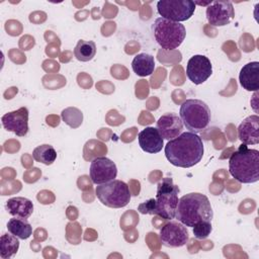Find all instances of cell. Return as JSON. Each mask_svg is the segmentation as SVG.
Listing matches in <instances>:
<instances>
[{
	"label": "cell",
	"instance_id": "1",
	"mask_svg": "<svg viewBox=\"0 0 259 259\" xmlns=\"http://www.w3.org/2000/svg\"><path fill=\"white\" fill-rule=\"evenodd\" d=\"M203 143L197 134L181 133L165 146L167 160L176 167L190 168L200 162L203 156Z\"/></svg>",
	"mask_w": 259,
	"mask_h": 259
},
{
	"label": "cell",
	"instance_id": "2",
	"mask_svg": "<svg viewBox=\"0 0 259 259\" xmlns=\"http://www.w3.org/2000/svg\"><path fill=\"white\" fill-rule=\"evenodd\" d=\"M175 218L184 226L192 228L200 221L211 222L213 211L208 198L204 194L191 192L179 198Z\"/></svg>",
	"mask_w": 259,
	"mask_h": 259
},
{
	"label": "cell",
	"instance_id": "3",
	"mask_svg": "<svg viewBox=\"0 0 259 259\" xmlns=\"http://www.w3.org/2000/svg\"><path fill=\"white\" fill-rule=\"evenodd\" d=\"M230 174L241 183H254L259 180V151L242 144L229 160Z\"/></svg>",
	"mask_w": 259,
	"mask_h": 259
},
{
	"label": "cell",
	"instance_id": "4",
	"mask_svg": "<svg viewBox=\"0 0 259 259\" xmlns=\"http://www.w3.org/2000/svg\"><path fill=\"white\" fill-rule=\"evenodd\" d=\"M180 118L185 127L193 134L204 131L211 118L208 105L200 99H187L180 106Z\"/></svg>",
	"mask_w": 259,
	"mask_h": 259
},
{
	"label": "cell",
	"instance_id": "5",
	"mask_svg": "<svg viewBox=\"0 0 259 259\" xmlns=\"http://www.w3.org/2000/svg\"><path fill=\"white\" fill-rule=\"evenodd\" d=\"M152 31L158 45L166 50L177 49L184 40L186 30L183 24L163 17H158L152 24Z\"/></svg>",
	"mask_w": 259,
	"mask_h": 259
},
{
	"label": "cell",
	"instance_id": "6",
	"mask_svg": "<svg viewBox=\"0 0 259 259\" xmlns=\"http://www.w3.org/2000/svg\"><path fill=\"white\" fill-rule=\"evenodd\" d=\"M179 187L173 184L172 178L165 177L159 182L156 193V206L154 214H157L165 220L175 218L176 207L178 204Z\"/></svg>",
	"mask_w": 259,
	"mask_h": 259
},
{
	"label": "cell",
	"instance_id": "7",
	"mask_svg": "<svg viewBox=\"0 0 259 259\" xmlns=\"http://www.w3.org/2000/svg\"><path fill=\"white\" fill-rule=\"evenodd\" d=\"M95 193L102 204L111 208L123 207L131 200L128 185L117 179L99 184L96 186Z\"/></svg>",
	"mask_w": 259,
	"mask_h": 259
},
{
	"label": "cell",
	"instance_id": "8",
	"mask_svg": "<svg viewBox=\"0 0 259 259\" xmlns=\"http://www.w3.org/2000/svg\"><path fill=\"white\" fill-rule=\"evenodd\" d=\"M157 10L161 17L181 22L189 19L195 10V3L191 0H160Z\"/></svg>",
	"mask_w": 259,
	"mask_h": 259
},
{
	"label": "cell",
	"instance_id": "9",
	"mask_svg": "<svg viewBox=\"0 0 259 259\" xmlns=\"http://www.w3.org/2000/svg\"><path fill=\"white\" fill-rule=\"evenodd\" d=\"M188 239L189 235L186 226L180 222L170 221L161 227L160 240L166 247L176 248L184 246Z\"/></svg>",
	"mask_w": 259,
	"mask_h": 259
},
{
	"label": "cell",
	"instance_id": "10",
	"mask_svg": "<svg viewBox=\"0 0 259 259\" xmlns=\"http://www.w3.org/2000/svg\"><path fill=\"white\" fill-rule=\"evenodd\" d=\"M235 16V10L231 1H211L206 7V18L212 26H224L229 24Z\"/></svg>",
	"mask_w": 259,
	"mask_h": 259
},
{
	"label": "cell",
	"instance_id": "11",
	"mask_svg": "<svg viewBox=\"0 0 259 259\" xmlns=\"http://www.w3.org/2000/svg\"><path fill=\"white\" fill-rule=\"evenodd\" d=\"M212 74V67L209 59L203 55H194L186 67V76L195 85L202 84Z\"/></svg>",
	"mask_w": 259,
	"mask_h": 259
},
{
	"label": "cell",
	"instance_id": "12",
	"mask_svg": "<svg viewBox=\"0 0 259 259\" xmlns=\"http://www.w3.org/2000/svg\"><path fill=\"white\" fill-rule=\"evenodd\" d=\"M117 168L113 161L106 157H97L90 165L91 181L97 185L109 182L116 178Z\"/></svg>",
	"mask_w": 259,
	"mask_h": 259
},
{
	"label": "cell",
	"instance_id": "13",
	"mask_svg": "<svg viewBox=\"0 0 259 259\" xmlns=\"http://www.w3.org/2000/svg\"><path fill=\"white\" fill-rule=\"evenodd\" d=\"M2 125L8 132L18 137H24L28 133V109L20 107L17 110L5 113L1 117Z\"/></svg>",
	"mask_w": 259,
	"mask_h": 259
},
{
	"label": "cell",
	"instance_id": "14",
	"mask_svg": "<svg viewBox=\"0 0 259 259\" xmlns=\"http://www.w3.org/2000/svg\"><path fill=\"white\" fill-rule=\"evenodd\" d=\"M157 130L163 139L170 141L182 133L183 122L176 113L167 112L158 119Z\"/></svg>",
	"mask_w": 259,
	"mask_h": 259
},
{
	"label": "cell",
	"instance_id": "15",
	"mask_svg": "<svg viewBox=\"0 0 259 259\" xmlns=\"http://www.w3.org/2000/svg\"><path fill=\"white\" fill-rule=\"evenodd\" d=\"M138 140L142 150L150 154L159 153L164 145L163 138L159 131L152 126H148L141 131L138 135Z\"/></svg>",
	"mask_w": 259,
	"mask_h": 259
},
{
	"label": "cell",
	"instance_id": "16",
	"mask_svg": "<svg viewBox=\"0 0 259 259\" xmlns=\"http://www.w3.org/2000/svg\"><path fill=\"white\" fill-rule=\"evenodd\" d=\"M238 138L245 145L259 143V116L257 114L246 117L238 127Z\"/></svg>",
	"mask_w": 259,
	"mask_h": 259
},
{
	"label": "cell",
	"instance_id": "17",
	"mask_svg": "<svg viewBox=\"0 0 259 259\" xmlns=\"http://www.w3.org/2000/svg\"><path fill=\"white\" fill-rule=\"evenodd\" d=\"M259 63L257 61L247 63L240 71L239 81L241 86L247 91H257L259 89Z\"/></svg>",
	"mask_w": 259,
	"mask_h": 259
},
{
	"label": "cell",
	"instance_id": "18",
	"mask_svg": "<svg viewBox=\"0 0 259 259\" xmlns=\"http://www.w3.org/2000/svg\"><path fill=\"white\" fill-rule=\"evenodd\" d=\"M6 209L13 217L27 219L33 211V203L26 197L16 196L7 200Z\"/></svg>",
	"mask_w": 259,
	"mask_h": 259
},
{
	"label": "cell",
	"instance_id": "19",
	"mask_svg": "<svg viewBox=\"0 0 259 259\" xmlns=\"http://www.w3.org/2000/svg\"><path fill=\"white\" fill-rule=\"evenodd\" d=\"M133 71L141 77H146L154 73L155 69V60L154 57L150 54H139L137 55L132 62Z\"/></svg>",
	"mask_w": 259,
	"mask_h": 259
},
{
	"label": "cell",
	"instance_id": "20",
	"mask_svg": "<svg viewBox=\"0 0 259 259\" xmlns=\"http://www.w3.org/2000/svg\"><path fill=\"white\" fill-rule=\"evenodd\" d=\"M7 230L12 235L16 236L18 239L25 240L32 234V227L27 222L26 219L12 218L7 223Z\"/></svg>",
	"mask_w": 259,
	"mask_h": 259
},
{
	"label": "cell",
	"instance_id": "21",
	"mask_svg": "<svg viewBox=\"0 0 259 259\" xmlns=\"http://www.w3.org/2000/svg\"><path fill=\"white\" fill-rule=\"evenodd\" d=\"M19 248L18 238L11 233L3 234L0 238V257L2 259H9L15 255Z\"/></svg>",
	"mask_w": 259,
	"mask_h": 259
},
{
	"label": "cell",
	"instance_id": "22",
	"mask_svg": "<svg viewBox=\"0 0 259 259\" xmlns=\"http://www.w3.org/2000/svg\"><path fill=\"white\" fill-rule=\"evenodd\" d=\"M96 54V45L92 40H78L75 49L74 56L78 61L89 62L91 61Z\"/></svg>",
	"mask_w": 259,
	"mask_h": 259
},
{
	"label": "cell",
	"instance_id": "23",
	"mask_svg": "<svg viewBox=\"0 0 259 259\" xmlns=\"http://www.w3.org/2000/svg\"><path fill=\"white\" fill-rule=\"evenodd\" d=\"M32 158L38 163L51 165L57 159V152L53 146L44 144L34 148V150L32 151Z\"/></svg>",
	"mask_w": 259,
	"mask_h": 259
},
{
	"label": "cell",
	"instance_id": "24",
	"mask_svg": "<svg viewBox=\"0 0 259 259\" xmlns=\"http://www.w3.org/2000/svg\"><path fill=\"white\" fill-rule=\"evenodd\" d=\"M63 120L71 127L76 128L78 127L83 120V113L76 107H67L65 108L62 113Z\"/></svg>",
	"mask_w": 259,
	"mask_h": 259
},
{
	"label": "cell",
	"instance_id": "25",
	"mask_svg": "<svg viewBox=\"0 0 259 259\" xmlns=\"http://www.w3.org/2000/svg\"><path fill=\"white\" fill-rule=\"evenodd\" d=\"M192 228H193L192 231H193L194 237L200 240L207 238L212 230L211 222L209 221H200L196 223Z\"/></svg>",
	"mask_w": 259,
	"mask_h": 259
},
{
	"label": "cell",
	"instance_id": "26",
	"mask_svg": "<svg viewBox=\"0 0 259 259\" xmlns=\"http://www.w3.org/2000/svg\"><path fill=\"white\" fill-rule=\"evenodd\" d=\"M155 206H156V200L154 198H151L141 204H139L138 206V210L141 213H148V214H154L155 212Z\"/></svg>",
	"mask_w": 259,
	"mask_h": 259
},
{
	"label": "cell",
	"instance_id": "27",
	"mask_svg": "<svg viewBox=\"0 0 259 259\" xmlns=\"http://www.w3.org/2000/svg\"><path fill=\"white\" fill-rule=\"evenodd\" d=\"M103 16L106 17V18H111V17H114L117 13V7L110 4L109 2H105L104 3V7H103Z\"/></svg>",
	"mask_w": 259,
	"mask_h": 259
},
{
	"label": "cell",
	"instance_id": "28",
	"mask_svg": "<svg viewBox=\"0 0 259 259\" xmlns=\"http://www.w3.org/2000/svg\"><path fill=\"white\" fill-rule=\"evenodd\" d=\"M46 19H47V14L42 11H35V12L30 13V15H29L30 22L40 23V22H44Z\"/></svg>",
	"mask_w": 259,
	"mask_h": 259
}]
</instances>
